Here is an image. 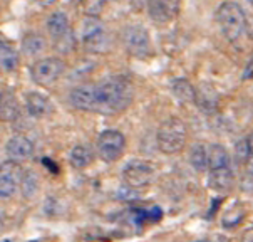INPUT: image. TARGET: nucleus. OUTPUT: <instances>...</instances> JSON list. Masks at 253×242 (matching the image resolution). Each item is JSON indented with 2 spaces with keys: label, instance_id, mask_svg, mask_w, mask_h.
I'll return each mask as SVG.
<instances>
[{
  "label": "nucleus",
  "instance_id": "1",
  "mask_svg": "<svg viewBox=\"0 0 253 242\" xmlns=\"http://www.w3.org/2000/svg\"><path fill=\"white\" fill-rule=\"evenodd\" d=\"M97 94V111L102 115H116L121 113L131 105L134 89L127 77L113 76L96 84Z\"/></svg>",
  "mask_w": 253,
  "mask_h": 242
},
{
  "label": "nucleus",
  "instance_id": "2",
  "mask_svg": "<svg viewBox=\"0 0 253 242\" xmlns=\"http://www.w3.org/2000/svg\"><path fill=\"white\" fill-rule=\"evenodd\" d=\"M188 140L186 123L179 118H168L161 123L158 129L156 141L158 148L166 155H174L181 151Z\"/></svg>",
  "mask_w": 253,
  "mask_h": 242
},
{
  "label": "nucleus",
  "instance_id": "3",
  "mask_svg": "<svg viewBox=\"0 0 253 242\" xmlns=\"http://www.w3.org/2000/svg\"><path fill=\"white\" fill-rule=\"evenodd\" d=\"M216 20L220 25L223 36L228 39L230 42H235L242 37L247 27V15L243 8L235 2H223L218 7Z\"/></svg>",
  "mask_w": 253,
  "mask_h": 242
},
{
  "label": "nucleus",
  "instance_id": "4",
  "mask_svg": "<svg viewBox=\"0 0 253 242\" xmlns=\"http://www.w3.org/2000/svg\"><path fill=\"white\" fill-rule=\"evenodd\" d=\"M123 179L131 188H146L156 180V167L148 160H131L124 167Z\"/></svg>",
  "mask_w": 253,
  "mask_h": 242
},
{
  "label": "nucleus",
  "instance_id": "5",
  "mask_svg": "<svg viewBox=\"0 0 253 242\" xmlns=\"http://www.w3.org/2000/svg\"><path fill=\"white\" fill-rule=\"evenodd\" d=\"M83 44L89 53L102 54L109 49V39L97 17H87L83 25Z\"/></svg>",
  "mask_w": 253,
  "mask_h": 242
},
{
  "label": "nucleus",
  "instance_id": "6",
  "mask_svg": "<svg viewBox=\"0 0 253 242\" xmlns=\"http://www.w3.org/2000/svg\"><path fill=\"white\" fill-rule=\"evenodd\" d=\"M32 79L41 86H52L66 72V62L59 58H45L32 66Z\"/></svg>",
  "mask_w": 253,
  "mask_h": 242
},
{
  "label": "nucleus",
  "instance_id": "7",
  "mask_svg": "<svg viewBox=\"0 0 253 242\" xmlns=\"http://www.w3.org/2000/svg\"><path fill=\"white\" fill-rule=\"evenodd\" d=\"M126 148V138L118 129H106L99 135L97 150L104 162H116L123 157Z\"/></svg>",
  "mask_w": 253,
  "mask_h": 242
},
{
  "label": "nucleus",
  "instance_id": "8",
  "mask_svg": "<svg viewBox=\"0 0 253 242\" xmlns=\"http://www.w3.org/2000/svg\"><path fill=\"white\" fill-rule=\"evenodd\" d=\"M123 42L126 51L134 58H148L151 54V39L148 30L139 25H131L123 32Z\"/></svg>",
  "mask_w": 253,
  "mask_h": 242
},
{
  "label": "nucleus",
  "instance_id": "9",
  "mask_svg": "<svg viewBox=\"0 0 253 242\" xmlns=\"http://www.w3.org/2000/svg\"><path fill=\"white\" fill-rule=\"evenodd\" d=\"M179 8H181V0H148L149 17L161 25L176 19Z\"/></svg>",
  "mask_w": 253,
  "mask_h": 242
},
{
  "label": "nucleus",
  "instance_id": "10",
  "mask_svg": "<svg viewBox=\"0 0 253 242\" xmlns=\"http://www.w3.org/2000/svg\"><path fill=\"white\" fill-rule=\"evenodd\" d=\"M22 174L24 172L15 165V162L5 163V165L0 167V198L2 200L14 197L17 188L20 187Z\"/></svg>",
  "mask_w": 253,
  "mask_h": 242
},
{
  "label": "nucleus",
  "instance_id": "11",
  "mask_svg": "<svg viewBox=\"0 0 253 242\" xmlns=\"http://www.w3.org/2000/svg\"><path fill=\"white\" fill-rule=\"evenodd\" d=\"M71 105L81 111H97V94H96V84H83L77 86L71 91L69 94Z\"/></svg>",
  "mask_w": 253,
  "mask_h": 242
},
{
  "label": "nucleus",
  "instance_id": "12",
  "mask_svg": "<svg viewBox=\"0 0 253 242\" xmlns=\"http://www.w3.org/2000/svg\"><path fill=\"white\" fill-rule=\"evenodd\" d=\"M5 151H7V157L10 158L12 162H15V163L25 162V160H29L32 157L34 143L27 136L17 135V136H12L10 140L7 141Z\"/></svg>",
  "mask_w": 253,
  "mask_h": 242
},
{
  "label": "nucleus",
  "instance_id": "13",
  "mask_svg": "<svg viewBox=\"0 0 253 242\" xmlns=\"http://www.w3.org/2000/svg\"><path fill=\"white\" fill-rule=\"evenodd\" d=\"M196 105L203 113H215L218 110V103H220V96H218L216 89L211 84L203 83L196 88Z\"/></svg>",
  "mask_w": 253,
  "mask_h": 242
},
{
  "label": "nucleus",
  "instance_id": "14",
  "mask_svg": "<svg viewBox=\"0 0 253 242\" xmlns=\"http://www.w3.org/2000/svg\"><path fill=\"white\" fill-rule=\"evenodd\" d=\"M25 106H27L29 115L34 116V118H45V116L52 113L50 99L44 96V94L36 93V91H32V93H29L25 96Z\"/></svg>",
  "mask_w": 253,
  "mask_h": 242
},
{
  "label": "nucleus",
  "instance_id": "15",
  "mask_svg": "<svg viewBox=\"0 0 253 242\" xmlns=\"http://www.w3.org/2000/svg\"><path fill=\"white\" fill-rule=\"evenodd\" d=\"M20 115L19 99L12 91H0V121H15Z\"/></svg>",
  "mask_w": 253,
  "mask_h": 242
},
{
  "label": "nucleus",
  "instance_id": "16",
  "mask_svg": "<svg viewBox=\"0 0 253 242\" xmlns=\"http://www.w3.org/2000/svg\"><path fill=\"white\" fill-rule=\"evenodd\" d=\"M19 66V53L5 37L0 34V67L3 71H15Z\"/></svg>",
  "mask_w": 253,
  "mask_h": 242
},
{
  "label": "nucleus",
  "instance_id": "17",
  "mask_svg": "<svg viewBox=\"0 0 253 242\" xmlns=\"http://www.w3.org/2000/svg\"><path fill=\"white\" fill-rule=\"evenodd\" d=\"M233 183H235V179H233V174H231L230 167L210 170L208 185L211 188L218 190V192H226V190H230L233 187Z\"/></svg>",
  "mask_w": 253,
  "mask_h": 242
},
{
  "label": "nucleus",
  "instance_id": "18",
  "mask_svg": "<svg viewBox=\"0 0 253 242\" xmlns=\"http://www.w3.org/2000/svg\"><path fill=\"white\" fill-rule=\"evenodd\" d=\"M47 30H49L50 37H52L54 41L62 36H66V34L71 30L67 15L64 14V12H54V14L47 19Z\"/></svg>",
  "mask_w": 253,
  "mask_h": 242
},
{
  "label": "nucleus",
  "instance_id": "19",
  "mask_svg": "<svg viewBox=\"0 0 253 242\" xmlns=\"http://www.w3.org/2000/svg\"><path fill=\"white\" fill-rule=\"evenodd\" d=\"M171 91H173V94L176 96L178 101H181V103L196 101V88L188 79H183V77L174 79L173 84H171Z\"/></svg>",
  "mask_w": 253,
  "mask_h": 242
},
{
  "label": "nucleus",
  "instance_id": "20",
  "mask_svg": "<svg viewBox=\"0 0 253 242\" xmlns=\"http://www.w3.org/2000/svg\"><path fill=\"white\" fill-rule=\"evenodd\" d=\"M230 167V155L225 146L221 145H211L208 150V168L216 170V168Z\"/></svg>",
  "mask_w": 253,
  "mask_h": 242
},
{
  "label": "nucleus",
  "instance_id": "21",
  "mask_svg": "<svg viewBox=\"0 0 253 242\" xmlns=\"http://www.w3.org/2000/svg\"><path fill=\"white\" fill-rule=\"evenodd\" d=\"M208 146L205 143L193 145L190 151V163L196 172H205L208 168Z\"/></svg>",
  "mask_w": 253,
  "mask_h": 242
},
{
  "label": "nucleus",
  "instance_id": "22",
  "mask_svg": "<svg viewBox=\"0 0 253 242\" xmlns=\"http://www.w3.org/2000/svg\"><path fill=\"white\" fill-rule=\"evenodd\" d=\"M71 165L74 168H85L92 163V150L85 145H77L71 150Z\"/></svg>",
  "mask_w": 253,
  "mask_h": 242
},
{
  "label": "nucleus",
  "instance_id": "23",
  "mask_svg": "<svg viewBox=\"0 0 253 242\" xmlns=\"http://www.w3.org/2000/svg\"><path fill=\"white\" fill-rule=\"evenodd\" d=\"M20 192L25 198H34L39 192V177L36 172L25 170L22 174V180H20Z\"/></svg>",
  "mask_w": 253,
  "mask_h": 242
},
{
  "label": "nucleus",
  "instance_id": "24",
  "mask_svg": "<svg viewBox=\"0 0 253 242\" xmlns=\"http://www.w3.org/2000/svg\"><path fill=\"white\" fill-rule=\"evenodd\" d=\"M44 46H45V42H44V39H42L41 36H34V34H29L27 37L24 39V53L25 54H29V56H34V54H39L41 51H44Z\"/></svg>",
  "mask_w": 253,
  "mask_h": 242
},
{
  "label": "nucleus",
  "instance_id": "25",
  "mask_svg": "<svg viewBox=\"0 0 253 242\" xmlns=\"http://www.w3.org/2000/svg\"><path fill=\"white\" fill-rule=\"evenodd\" d=\"M54 47L59 51V53H62V54L72 53V51L76 49V37H74V34H72V30H69L66 36L55 39V41H54Z\"/></svg>",
  "mask_w": 253,
  "mask_h": 242
},
{
  "label": "nucleus",
  "instance_id": "26",
  "mask_svg": "<svg viewBox=\"0 0 253 242\" xmlns=\"http://www.w3.org/2000/svg\"><path fill=\"white\" fill-rule=\"evenodd\" d=\"M104 5L106 0H81V8L87 17H99Z\"/></svg>",
  "mask_w": 253,
  "mask_h": 242
},
{
  "label": "nucleus",
  "instance_id": "27",
  "mask_svg": "<svg viewBox=\"0 0 253 242\" xmlns=\"http://www.w3.org/2000/svg\"><path fill=\"white\" fill-rule=\"evenodd\" d=\"M248 157H250V145H248V140H240L237 145H235V158H237L238 163L245 165Z\"/></svg>",
  "mask_w": 253,
  "mask_h": 242
},
{
  "label": "nucleus",
  "instance_id": "28",
  "mask_svg": "<svg viewBox=\"0 0 253 242\" xmlns=\"http://www.w3.org/2000/svg\"><path fill=\"white\" fill-rule=\"evenodd\" d=\"M146 217L151 219V220H161V217H163V210L160 209V207H153L151 210L146 212Z\"/></svg>",
  "mask_w": 253,
  "mask_h": 242
},
{
  "label": "nucleus",
  "instance_id": "29",
  "mask_svg": "<svg viewBox=\"0 0 253 242\" xmlns=\"http://www.w3.org/2000/svg\"><path fill=\"white\" fill-rule=\"evenodd\" d=\"M243 79H245V81L253 79V58L247 62L245 71H243Z\"/></svg>",
  "mask_w": 253,
  "mask_h": 242
},
{
  "label": "nucleus",
  "instance_id": "30",
  "mask_svg": "<svg viewBox=\"0 0 253 242\" xmlns=\"http://www.w3.org/2000/svg\"><path fill=\"white\" fill-rule=\"evenodd\" d=\"M245 30H247V34H248V39H252V41H253V15H250L247 19V27H245Z\"/></svg>",
  "mask_w": 253,
  "mask_h": 242
},
{
  "label": "nucleus",
  "instance_id": "31",
  "mask_svg": "<svg viewBox=\"0 0 253 242\" xmlns=\"http://www.w3.org/2000/svg\"><path fill=\"white\" fill-rule=\"evenodd\" d=\"M242 242H253V227L252 229H247L242 236Z\"/></svg>",
  "mask_w": 253,
  "mask_h": 242
},
{
  "label": "nucleus",
  "instance_id": "32",
  "mask_svg": "<svg viewBox=\"0 0 253 242\" xmlns=\"http://www.w3.org/2000/svg\"><path fill=\"white\" fill-rule=\"evenodd\" d=\"M129 2H131L132 8H134L136 12L143 10V7H144V0H129Z\"/></svg>",
  "mask_w": 253,
  "mask_h": 242
},
{
  "label": "nucleus",
  "instance_id": "33",
  "mask_svg": "<svg viewBox=\"0 0 253 242\" xmlns=\"http://www.w3.org/2000/svg\"><path fill=\"white\" fill-rule=\"evenodd\" d=\"M245 167H247L248 175H252V177H253V153H250V157H248L247 163H245Z\"/></svg>",
  "mask_w": 253,
  "mask_h": 242
},
{
  "label": "nucleus",
  "instance_id": "34",
  "mask_svg": "<svg viewBox=\"0 0 253 242\" xmlns=\"http://www.w3.org/2000/svg\"><path fill=\"white\" fill-rule=\"evenodd\" d=\"M44 163H45V167H47V168H52V172H54V174H57V172H59V168H57V167H55V165H54V163H52V162H50V160H47V158H44Z\"/></svg>",
  "mask_w": 253,
  "mask_h": 242
},
{
  "label": "nucleus",
  "instance_id": "35",
  "mask_svg": "<svg viewBox=\"0 0 253 242\" xmlns=\"http://www.w3.org/2000/svg\"><path fill=\"white\" fill-rule=\"evenodd\" d=\"M36 2L39 3V5H44V7H47V5H52V3L55 2V0H36Z\"/></svg>",
  "mask_w": 253,
  "mask_h": 242
},
{
  "label": "nucleus",
  "instance_id": "36",
  "mask_svg": "<svg viewBox=\"0 0 253 242\" xmlns=\"http://www.w3.org/2000/svg\"><path fill=\"white\" fill-rule=\"evenodd\" d=\"M247 140H248V145H250V153H253V133L247 138Z\"/></svg>",
  "mask_w": 253,
  "mask_h": 242
},
{
  "label": "nucleus",
  "instance_id": "37",
  "mask_svg": "<svg viewBox=\"0 0 253 242\" xmlns=\"http://www.w3.org/2000/svg\"><path fill=\"white\" fill-rule=\"evenodd\" d=\"M248 2H250V3H252V5H253V0H248Z\"/></svg>",
  "mask_w": 253,
  "mask_h": 242
}]
</instances>
